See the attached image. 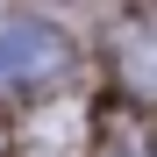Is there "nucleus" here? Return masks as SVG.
Listing matches in <instances>:
<instances>
[{
  "instance_id": "f03ea898",
  "label": "nucleus",
  "mask_w": 157,
  "mask_h": 157,
  "mask_svg": "<svg viewBox=\"0 0 157 157\" xmlns=\"http://www.w3.org/2000/svg\"><path fill=\"white\" fill-rule=\"evenodd\" d=\"M114 71H121V86H128V93H143V100H157V36H143V29H128V36L114 43Z\"/></svg>"
},
{
  "instance_id": "f257e3e1",
  "label": "nucleus",
  "mask_w": 157,
  "mask_h": 157,
  "mask_svg": "<svg viewBox=\"0 0 157 157\" xmlns=\"http://www.w3.org/2000/svg\"><path fill=\"white\" fill-rule=\"evenodd\" d=\"M64 36L36 14H0V86H43L64 71Z\"/></svg>"
}]
</instances>
